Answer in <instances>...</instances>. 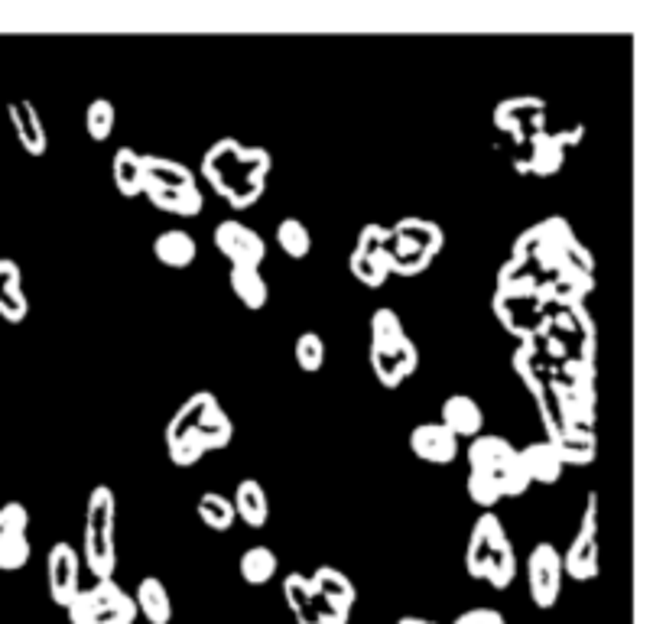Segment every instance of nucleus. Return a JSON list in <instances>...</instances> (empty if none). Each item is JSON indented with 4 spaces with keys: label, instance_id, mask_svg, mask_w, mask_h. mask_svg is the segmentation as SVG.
<instances>
[{
    "label": "nucleus",
    "instance_id": "nucleus-41",
    "mask_svg": "<svg viewBox=\"0 0 666 624\" xmlns=\"http://www.w3.org/2000/svg\"><path fill=\"white\" fill-rule=\"evenodd\" d=\"M17 286H23V273H20V264L10 257H0V296L17 290Z\"/></svg>",
    "mask_w": 666,
    "mask_h": 624
},
{
    "label": "nucleus",
    "instance_id": "nucleus-3",
    "mask_svg": "<svg viewBox=\"0 0 666 624\" xmlns=\"http://www.w3.org/2000/svg\"><path fill=\"white\" fill-rule=\"evenodd\" d=\"M143 199H150V205L166 215L195 218L205 205V192L186 163L143 153Z\"/></svg>",
    "mask_w": 666,
    "mask_h": 624
},
{
    "label": "nucleus",
    "instance_id": "nucleus-19",
    "mask_svg": "<svg viewBox=\"0 0 666 624\" xmlns=\"http://www.w3.org/2000/svg\"><path fill=\"white\" fill-rule=\"evenodd\" d=\"M7 114H10L13 134H17L20 147L30 156H46L49 134L43 127V117H39V111H36V104L33 101H13L7 108Z\"/></svg>",
    "mask_w": 666,
    "mask_h": 624
},
{
    "label": "nucleus",
    "instance_id": "nucleus-37",
    "mask_svg": "<svg viewBox=\"0 0 666 624\" xmlns=\"http://www.w3.org/2000/svg\"><path fill=\"white\" fill-rule=\"evenodd\" d=\"M403 335H407V329H403L397 309H390V306L374 309V316H371V342H394V338H403Z\"/></svg>",
    "mask_w": 666,
    "mask_h": 624
},
{
    "label": "nucleus",
    "instance_id": "nucleus-36",
    "mask_svg": "<svg viewBox=\"0 0 666 624\" xmlns=\"http://www.w3.org/2000/svg\"><path fill=\"white\" fill-rule=\"evenodd\" d=\"M30 533V511L20 501H7L0 507V543Z\"/></svg>",
    "mask_w": 666,
    "mask_h": 624
},
{
    "label": "nucleus",
    "instance_id": "nucleus-20",
    "mask_svg": "<svg viewBox=\"0 0 666 624\" xmlns=\"http://www.w3.org/2000/svg\"><path fill=\"white\" fill-rule=\"evenodd\" d=\"M517 455H520V462H524L533 485H556V481L563 478V472H566L563 459H559V449L553 446L550 439L530 442V446L517 449Z\"/></svg>",
    "mask_w": 666,
    "mask_h": 624
},
{
    "label": "nucleus",
    "instance_id": "nucleus-35",
    "mask_svg": "<svg viewBox=\"0 0 666 624\" xmlns=\"http://www.w3.org/2000/svg\"><path fill=\"white\" fill-rule=\"evenodd\" d=\"M465 488H468V498H472L481 511H491V507H498V501H504L498 481H494L488 472H468Z\"/></svg>",
    "mask_w": 666,
    "mask_h": 624
},
{
    "label": "nucleus",
    "instance_id": "nucleus-9",
    "mask_svg": "<svg viewBox=\"0 0 666 624\" xmlns=\"http://www.w3.org/2000/svg\"><path fill=\"white\" fill-rule=\"evenodd\" d=\"M387 244H390V228L384 225H364L358 231V241H355V251L348 257V270L351 277L358 283H364L368 290H381V286L390 280V270H387Z\"/></svg>",
    "mask_w": 666,
    "mask_h": 624
},
{
    "label": "nucleus",
    "instance_id": "nucleus-8",
    "mask_svg": "<svg viewBox=\"0 0 666 624\" xmlns=\"http://www.w3.org/2000/svg\"><path fill=\"white\" fill-rule=\"evenodd\" d=\"M309 589H312V598H316L322 624H348L351 608L358 602V589L342 569L319 566L309 576Z\"/></svg>",
    "mask_w": 666,
    "mask_h": 624
},
{
    "label": "nucleus",
    "instance_id": "nucleus-40",
    "mask_svg": "<svg viewBox=\"0 0 666 624\" xmlns=\"http://www.w3.org/2000/svg\"><path fill=\"white\" fill-rule=\"evenodd\" d=\"M452 624H507V618L498 608H468Z\"/></svg>",
    "mask_w": 666,
    "mask_h": 624
},
{
    "label": "nucleus",
    "instance_id": "nucleus-38",
    "mask_svg": "<svg viewBox=\"0 0 666 624\" xmlns=\"http://www.w3.org/2000/svg\"><path fill=\"white\" fill-rule=\"evenodd\" d=\"M33 556V543H30V533H23V537H13L7 543H0V569L4 572H17L30 563Z\"/></svg>",
    "mask_w": 666,
    "mask_h": 624
},
{
    "label": "nucleus",
    "instance_id": "nucleus-24",
    "mask_svg": "<svg viewBox=\"0 0 666 624\" xmlns=\"http://www.w3.org/2000/svg\"><path fill=\"white\" fill-rule=\"evenodd\" d=\"M517 449L511 446V439H504L498 433H481L475 439H468V468L472 472H494L498 465H504Z\"/></svg>",
    "mask_w": 666,
    "mask_h": 624
},
{
    "label": "nucleus",
    "instance_id": "nucleus-14",
    "mask_svg": "<svg viewBox=\"0 0 666 624\" xmlns=\"http://www.w3.org/2000/svg\"><path fill=\"white\" fill-rule=\"evenodd\" d=\"M46 582L52 602L59 608H69V602L82 589V559H78V550H72V543H52L46 556Z\"/></svg>",
    "mask_w": 666,
    "mask_h": 624
},
{
    "label": "nucleus",
    "instance_id": "nucleus-22",
    "mask_svg": "<svg viewBox=\"0 0 666 624\" xmlns=\"http://www.w3.org/2000/svg\"><path fill=\"white\" fill-rule=\"evenodd\" d=\"M234 517L244 520L251 530H264L267 527V517H270V501H267V491L260 485L257 478H244L238 488H234Z\"/></svg>",
    "mask_w": 666,
    "mask_h": 624
},
{
    "label": "nucleus",
    "instance_id": "nucleus-27",
    "mask_svg": "<svg viewBox=\"0 0 666 624\" xmlns=\"http://www.w3.org/2000/svg\"><path fill=\"white\" fill-rule=\"evenodd\" d=\"M228 286L231 293L238 296V303L254 312L270 303V286L264 280V273H260V267H231Z\"/></svg>",
    "mask_w": 666,
    "mask_h": 624
},
{
    "label": "nucleus",
    "instance_id": "nucleus-16",
    "mask_svg": "<svg viewBox=\"0 0 666 624\" xmlns=\"http://www.w3.org/2000/svg\"><path fill=\"white\" fill-rule=\"evenodd\" d=\"M459 449H462L459 439H455L439 420L436 423H420V426L410 429V452L420 462L449 465V462L459 459Z\"/></svg>",
    "mask_w": 666,
    "mask_h": 624
},
{
    "label": "nucleus",
    "instance_id": "nucleus-18",
    "mask_svg": "<svg viewBox=\"0 0 666 624\" xmlns=\"http://www.w3.org/2000/svg\"><path fill=\"white\" fill-rule=\"evenodd\" d=\"M439 423L446 426L459 442L485 433V413H481L478 400L468 394L446 397V403H442V410H439Z\"/></svg>",
    "mask_w": 666,
    "mask_h": 624
},
{
    "label": "nucleus",
    "instance_id": "nucleus-21",
    "mask_svg": "<svg viewBox=\"0 0 666 624\" xmlns=\"http://www.w3.org/2000/svg\"><path fill=\"white\" fill-rule=\"evenodd\" d=\"M153 254L160 260L163 267L169 270H189L195 264V254H199V247H195V238L189 231L182 228H166L156 234L153 241Z\"/></svg>",
    "mask_w": 666,
    "mask_h": 624
},
{
    "label": "nucleus",
    "instance_id": "nucleus-23",
    "mask_svg": "<svg viewBox=\"0 0 666 624\" xmlns=\"http://www.w3.org/2000/svg\"><path fill=\"white\" fill-rule=\"evenodd\" d=\"M111 179L117 195L124 199H140L143 195V153L134 147H117L111 160Z\"/></svg>",
    "mask_w": 666,
    "mask_h": 624
},
{
    "label": "nucleus",
    "instance_id": "nucleus-10",
    "mask_svg": "<svg viewBox=\"0 0 666 624\" xmlns=\"http://www.w3.org/2000/svg\"><path fill=\"white\" fill-rule=\"evenodd\" d=\"M527 585L530 598L540 611H550L563 592V553L550 540H540L527 556Z\"/></svg>",
    "mask_w": 666,
    "mask_h": 624
},
{
    "label": "nucleus",
    "instance_id": "nucleus-15",
    "mask_svg": "<svg viewBox=\"0 0 666 624\" xmlns=\"http://www.w3.org/2000/svg\"><path fill=\"white\" fill-rule=\"evenodd\" d=\"M566 143H576V140H566L563 134H540L527 137V150L520 153L517 160V169L520 173H530V176H553L559 173V166L566 160Z\"/></svg>",
    "mask_w": 666,
    "mask_h": 624
},
{
    "label": "nucleus",
    "instance_id": "nucleus-17",
    "mask_svg": "<svg viewBox=\"0 0 666 624\" xmlns=\"http://www.w3.org/2000/svg\"><path fill=\"white\" fill-rule=\"evenodd\" d=\"M543 117H546V101L540 98H507L494 108V124L507 130V134H524V137L540 134Z\"/></svg>",
    "mask_w": 666,
    "mask_h": 624
},
{
    "label": "nucleus",
    "instance_id": "nucleus-33",
    "mask_svg": "<svg viewBox=\"0 0 666 624\" xmlns=\"http://www.w3.org/2000/svg\"><path fill=\"white\" fill-rule=\"evenodd\" d=\"M114 121H117V114H114V104L108 98H95L85 108V130L95 143H104L114 134Z\"/></svg>",
    "mask_w": 666,
    "mask_h": 624
},
{
    "label": "nucleus",
    "instance_id": "nucleus-26",
    "mask_svg": "<svg viewBox=\"0 0 666 624\" xmlns=\"http://www.w3.org/2000/svg\"><path fill=\"white\" fill-rule=\"evenodd\" d=\"M134 605H137V615H143L150 624L173 621V602H169L163 579H156V576L140 579L137 592H134Z\"/></svg>",
    "mask_w": 666,
    "mask_h": 624
},
{
    "label": "nucleus",
    "instance_id": "nucleus-11",
    "mask_svg": "<svg viewBox=\"0 0 666 624\" xmlns=\"http://www.w3.org/2000/svg\"><path fill=\"white\" fill-rule=\"evenodd\" d=\"M371 371L377 377V384L387 390H397L407 377L416 374L420 368V348L410 335L394 338V342H371Z\"/></svg>",
    "mask_w": 666,
    "mask_h": 624
},
{
    "label": "nucleus",
    "instance_id": "nucleus-25",
    "mask_svg": "<svg viewBox=\"0 0 666 624\" xmlns=\"http://www.w3.org/2000/svg\"><path fill=\"white\" fill-rule=\"evenodd\" d=\"M550 442L559 449V459H563V465H592L595 455H598L595 429L563 426Z\"/></svg>",
    "mask_w": 666,
    "mask_h": 624
},
{
    "label": "nucleus",
    "instance_id": "nucleus-4",
    "mask_svg": "<svg viewBox=\"0 0 666 624\" xmlns=\"http://www.w3.org/2000/svg\"><path fill=\"white\" fill-rule=\"evenodd\" d=\"M465 569L468 576L478 582H488L491 589H511L514 576H517V553L507 533L501 527V520L491 511H485L472 527V537H468V550H465Z\"/></svg>",
    "mask_w": 666,
    "mask_h": 624
},
{
    "label": "nucleus",
    "instance_id": "nucleus-1",
    "mask_svg": "<svg viewBox=\"0 0 666 624\" xmlns=\"http://www.w3.org/2000/svg\"><path fill=\"white\" fill-rule=\"evenodd\" d=\"M234 439V420L212 390H195L166 423V455L176 468L202 462L208 452L228 449Z\"/></svg>",
    "mask_w": 666,
    "mask_h": 624
},
{
    "label": "nucleus",
    "instance_id": "nucleus-5",
    "mask_svg": "<svg viewBox=\"0 0 666 624\" xmlns=\"http://www.w3.org/2000/svg\"><path fill=\"white\" fill-rule=\"evenodd\" d=\"M446 247V231L429 218H400L390 225L387 244V270L390 277H420Z\"/></svg>",
    "mask_w": 666,
    "mask_h": 624
},
{
    "label": "nucleus",
    "instance_id": "nucleus-30",
    "mask_svg": "<svg viewBox=\"0 0 666 624\" xmlns=\"http://www.w3.org/2000/svg\"><path fill=\"white\" fill-rule=\"evenodd\" d=\"M277 553L270 550V546H251V550H244L241 556V579L247 585H267L273 582V576H277Z\"/></svg>",
    "mask_w": 666,
    "mask_h": 624
},
{
    "label": "nucleus",
    "instance_id": "nucleus-7",
    "mask_svg": "<svg viewBox=\"0 0 666 624\" xmlns=\"http://www.w3.org/2000/svg\"><path fill=\"white\" fill-rule=\"evenodd\" d=\"M65 615L69 624H134L137 605L114 579H98L91 589H78Z\"/></svg>",
    "mask_w": 666,
    "mask_h": 624
},
{
    "label": "nucleus",
    "instance_id": "nucleus-6",
    "mask_svg": "<svg viewBox=\"0 0 666 624\" xmlns=\"http://www.w3.org/2000/svg\"><path fill=\"white\" fill-rule=\"evenodd\" d=\"M114 517L117 501L108 485H95L85 507V537H82V559L95 579H111L117 566L114 550Z\"/></svg>",
    "mask_w": 666,
    "mask_h": 624
},
{
    "label": "nucleus",
    "instance_id": "nucleus-32",
    "mask_svg": "<svg viewBox=\"0 0 666 624\" xmlns=\"http://www.w3.org/2000/svg\"><path fill=\"white\" fill-rule=\"evenodd\" d=\"M488 475L498 481V488H501L504 498H524V494L533 488V481H530L527 468H524V462H520L517 452L504 465L494 468V472H488Z\"/></svg>",
    "mask_w": 666,
    "mask_h": 624
},
{
    "label": "nucleus",
    "instance_id": "nucleus-39",
    "mask_svg": "<svg viewBox=\"0 0 666 624\" xmlns=\"http://www.w3.org/2000/svg\"><path fill=\"white\" fill-rule=\"evenodd\" d=\"M26 316H30V299H26L23 286L0 296V319L10 322V325H20Z\"/></svg>",
    "mask_w": 666,
    "mask_h": 624
},
{
    "label": "nucleus",
    "instance_id": "nucleus-12",
    "mask_svg": "<svg viewBox=\"0 0 666 624\" xmlns=\"http://www.w3.org/2000/svg\"><path fill=\"white\" fill-rule=\"evenodd\" d=\"M598 494H589V504H585V517L579 533L572 537L569 550L563 556V576L576 579V582H592L598 579Z\"/></svg>",
    "mask_w": 666,
    "mask_h": 624
},
{
    "label": "nucleus",
    "instance_id": "nucleus-42",
    "mask_svg": "<svg viewBox=\"0 0 666 624\" xmlns=\"http://www.w3.org/2000/svg\"><path fill=\"white\" fill-rule=\"evenodd\" d=\"M397 624H439V621H429V618H420V615H403Z\"/></svg>",
    "mask_w": 666,
    "mask_h": 624
},
{
    "label": "nucleus",
    "instance_id": "nucleus-2",
    "mask_svg": "<svg viewBox=\"0 0 666 624\" xmlns=\"http://www.w3.org/2000/svg\"><path fill=\"white\" fill-rule=\"evenodd\" d=\"M273 156L264 147H244L238 140H215L202 156V179L234 212L257 205L267 192Z\"/></svg>",
    "mask_w": 666,
    "mask_h": 624
},
{
    "label": "nucleus",
    "instance_id": "nucleus-13",
    "mask_svg": "<svg viewBox=\"0 0 666 624\" xmlns=\"http://www.w3.org/2000/svg\"><path fill=\"white\" fill-rule=\"evenodd\" d=\"M212 241L218 247V254L228 260L231 267H260L267 260V244L264 238L247 228L244 221H218L212 231Z\"/></svg>",
    "mask_w": 666,
    "mask_h": 624
},
{
    "label": "nucleus",
    "instance_id": "nucleus-28",
    "mask_svg": "<svg viewBox=\"0 0 666 624\" xmlns=\"http://www.w3.org/2000/svg\"><path fill=\"white\" fill-rule=\"evenodd\" d=\"M283 598H286V605H290L296 624H322L316 598H312V589H309V576H303V572H290V576L283 579Z\"/></svg>",
    "mask_w": 666,
    "mask_h": 624
},
{
    "label": "nucleus",
    "instance_id": "nucleus-34",
    "mask_svg": "<svg viewBox=\"0 0 666 624\" xmlns=\"http://www.w3.org/2000/svg\"><path fill=\"white\" fill-rule=\"evenodd\" d=\"M293 355H296V368L306 371V374H319L322 364H325V342L319 332H303L296 338L293 345Z\"/></svg>",
    "mask_w": 666,
    "mask_h": 624
},
{
    "label": "nucleus",
    "instance_id": "nucleus-31",
    "mask_svg": "<svg viewBox=\"0 0 666 624\" xmlns=\"http://www.w3.org/2000/svg\"><path fill=\"white\" fill-rule=\"evenodd\" d=\"M277 244L286 257L303 260L312 251V231L306 228V221L299 218H283L277 225Z\"/></svg>",
    "mask_w": 666,
    "mask_h": 624
},
{
    "label": "nucleus",
    "instance_id": "nucleus-29",
    "mask_svg": "<svg viewBox=\"0 0 666 624\" xmlns=\"http://www.w3.org/2000/svg\"><path fill=\"white\" fill-rule=\"evenodd\" d=\"M195 514H199L202 524L215 533H228L234 527V520H238L234 517L231 498H225V494H218V491H205L199 504H195Z\"/></svg>",
    "mask_w": 666,
    "mask_h": 624
}]
</instances>
